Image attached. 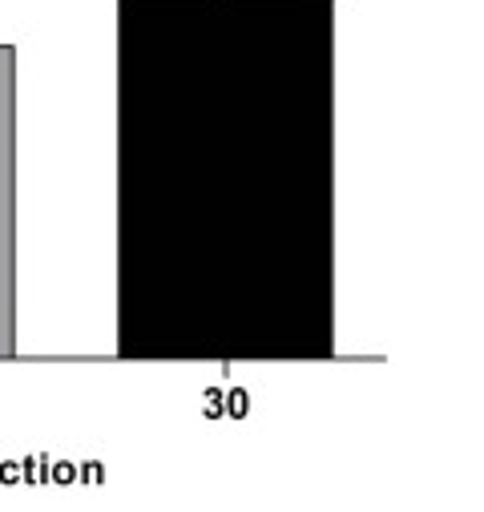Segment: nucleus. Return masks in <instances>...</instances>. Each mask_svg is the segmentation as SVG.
<instances>
[{
  "mask_svg": "<svg viewBox=\"0 0 484 512\" xmlns=\"http://www.w3.org/2000/svg\"><path fill=\"white\" fill-rule=\"evenodd\" d=\"M247 408H251V400H247V392H242V388H234L226 396V416L230 420H242V416H247Z\"/></svg>",
  "mask_w": 484,
  "mask_h": 512,
  "instance_id": "f257e3e1",
  "label": "nucleus"
},
{
  "mask_svg": "<svg viewBox=\"0 0 484 512\" xmlns=\"http://www.w3.org/2000/svg\"><path fill=\"white\" fill-rule=\"evenodd\" d=\"M25 480V468L17 464V460H5V464H0V484H9V488H17Z\"/></svg>",
  "mask_w": 484,
  "mask_h": 512,
  "instance_id": "f03ea898",
  "label": "nucleus"
},
{
  "mask_svg": "<svg viewBox=\"0 0 484 512\" xmlns=\"http://www.w3.org/2000/svg\"><path fill=\"white\" fill-rule=\"evenodd\" d=\"M101 480H105V468L101 464H93V460L81 464V484H101Z\"/></svg>",
  "mask_w": 484,
  "mask_h": 512,
  "instance_id": "7ed1b4c3",
  "label": "nucleus"
}]
</instances>
